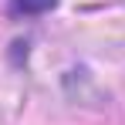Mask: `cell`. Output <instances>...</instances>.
Segmentation results:
<instances>
[{"mask_svg": "<svg viewBox=\"0 0 125 125\" xmlns=\"http://www.w3.org/2000/svg\"><path fill=\"white\" fill-rule=\"evenodd\" d=\"M58 0H14L10 10L14 14H24V17H34V14H47Z\"/></svg>", "mask_w": 125, "mask_h": 125, "instance_id": "6da1fadb", "label": "cell"}]
</instances>
